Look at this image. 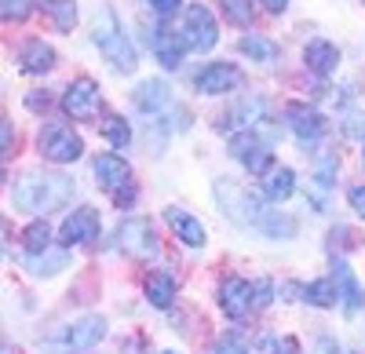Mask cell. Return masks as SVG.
Here are the masks:
<instances>
[{"mask_svg": "<svg viewBox=\"0 0 365 354\" xmlns=\"http://www.w3.org/2000/svg\"><path fill=\"white\" fill-rule=\"evenodd\" d=\"M182 41L190 51H212L220 44V22L205 4H187L182 11Z\"/></svg>", "mask_w": 365, "mask_h": 354, "instance_id": "30bf717a", "label": "cell"}, {"mask_svg": "<svg viewBox=\"0 0 365 354\" xmlns=\"http://www.w3.org/2000/svg\"><path fill=\"white\" fill-rule=\"evenodd\" d=\"M22 267L34 274V278H51L66 267V249H48V252H26L22 256Z\"/></svg>", "mask_w": 365, "mask_h": 354, "instance_id": "cb8c5ba5", "label": "cell"}, {"mask_svg": "<svg viewBox=\"0 0 365 354\" xmlns=\"http://www.w3.org/2000/svg\"><path fill=\"white\" fill-rule=\"evenodd\" d=\"M91 41L103 51V58L110 63L113 73H132L139 66V51H135V41L125 29V22L117 19L113 8H99L96 11V29H91Z\"/></svg>", "mask_w": 365, "mask_h": 354, "instance_id": "7a4b0ae2", "label": "cell"}, {"mask_svg": "<svg viewBox=\"0 0 365 354\" xmlns=\"http://www.w3.org/2000/svg\"><path fill=\"white\" fill-rule=\"evenodd\" d=\"M303 66H307L314 77H329V73H336L340 66V48L332 44V41H307V48H303Z\"/></svg>", "mask_w": 365, "mask_h": 354, "instance_id": "ffe728a7", "label": "cell"}, {"mask_svg": "<svg viewBox=\"0 0 365 354\" xmlns=\"http://www.w3.org/2000/svg\"><path fill=\"white\" fill-rule=\"evenodd\" d=\"M103 340H106V318L84 314L77 321H66V326L51 329L41 340V350L44 354H88V350H96Z\"/></svg>", "mask_w": 365, "mask_h": 354, "instance_id": "3957f363", "label": "cell"}, {"mask_svg": "<svg viewBox=\"0 0 365 354\" xmlns=\"http://www.w3.org/2000/svg\"><path fill=\"white\" fill-rule=\"evenodd\" d=\"M143 292H146V303H150V307L168 311V307H172V300H175V278H172V274H165V271H150V274H146Z\"/></svg>", "mask_w": 365, "mask_h": 354, "instance_id": "603a6c76", "label": "cell"}, {"mask_svg": "<svg viewBox=\"0 0 365 354\" xmlns=\"http://www.w3.org/2000/svg\"><path fill=\"white\" fill-rule=\"evenodd\" d=\"M237 84H241V70L234 63H208L194 77V92L197 95H227Z\"/></svg>", "mask_w": 365, "mask_h": 354, "instance_id": "2e32d148", "label": "cell"}, {"mask_svg": "<svg viewBox=\"0 0 365 354\" xmlns=\"http://www.w3.org/2000/svg\"><path fill=\"white\" fill-rule=\"evenodd\" d=\"M132 106H135L143 117H161V113L172 106V88H168L161 77H146V80L135 84Z\"/></svg>", "mask_w": 365, "mask_h": 354, "instance_id": "e0dca14e", "label": "cell"}, {"mask_svg": "<svg viewBox=\"0 0 365 354\" xmlns=\"http://www.w3.org/2000/svg\"><path fill=\"white\" fill-rule=\"evenodd\" d=\"M99 128H103V139L113 146V150H125V146L132 142V125L125 121V117H117V113H106Z\"/></svg>", "mask_w": 365, "mask_h": 354, "instance_id": "f1b7e54d", "label": "cell"}, {"mask_svg": "<svg viewBox=\"0 0 365 354\" xmlns=\"http://www.w3.org/2000/svg\"><path fill=\"white\" fill-rule=\"evenodd\" d=\"M37 4L41 0H0V15H4V22H26Z\"/></svg>", "mask_w": 365, "mask_h": 354, "instance_id": "1f68e13d", "label": "cell"}, {"mask_svg": "<svg viewBox=\"0 0 365 354\" xmlns=\"http://www.w3.org/2000/svg\"><path fill=\"white\" fill-rule=\"evenodd\" d=\"M212 194H216V204H220V212L230 219V223H237V227H259L263 223V216L270 212L267 204L256 197V194H249L245 187H237L234 179H216V187H212Z\"/></svg>", "mask_w": 365, "mask_h": 354, "instance_id": "5b68a950", "label": "cell"}, {"mask_svg": "<svg viewBox=\"0 0 365 354\" xmlns=\"http://www.w3.org/2000/svg\"><path fill=\"white\" fill-rule=\"evenodd\" d=\"M256 230L263 234V238H270V241H289V238H296V219L285 216L282 209H270Z\"/></svg>", "mask_w": 365, "mask_h": 354, "instance_id": "4316f807", "label": "cell"}, {"mask_svg": "<svg viewBox=\"0 0 365 354\" xmlns=\"http://www.w3.org/2000/svg\"><path fill=\"white\" fill-rule=\"evenodd\" d=\"M220 8H223V15H227L234 26H252V19H256L252 0H220Z\"/></svg>", "mask_w": 365, "mask_h": 354, "instance_id": "4dcf8cb0", "label": "cell"}, {"mask_svg": "<svg viewBox=\"0 0 365 354\" xmlns=\"http://www.w3.org/2000/svg\"><path fill=\"white\" fill-rule=\"evenodd\" d=\"M22 245H26V252H48L51 249V227L44 223V219H34L26 230H22Z\"/></svg>", "mask_w": 365, "mask_h": 354, "instance_id": "f546056e", "label": "cell"}, {"mask_svg": "<svg viewBox=\"0 0 365 354\" xmlns=\"http://www.w3.org/2000/svg\"><path fill=\"white\" fill-rule=\"evenodd\" d=\"M259 4H263L270 15H282V11L289 8V0H259Z\"/></svg>", "mask_w": 365, "mask_h": 354, "instance_id": "ab89813d", "label": "cell"}, {"mask_svg": "<svg viewBox=\"0 0 365 354\" xmlns=\"http://www.w3.org/2000/svg\"><path fill=\"white\" fill-rule=\"evenodd\" d=\"M299 300H307L311 307H336L340 303V292H336V278H318V281H307L299 292Z\"/></svg>", "mask_w": 365, "mask_h": 354, "instance_id": "484cf974", "label": "cell"}, {"mask_svg": "<svg viewBox=\"0 0 365 354\" xmlns=\"http://www.w3.org/2000/svg\"><path fill=\"white\" fill-rule=\"evenodd\" d=\"M37 150H41V157L51 161V165H73V161L84 154V139H81L70 125L51 121V125H44L41 135H37Z\"/></svg>", "mask_w": 365, "mask_h": 354, "instance_id": "8992f818", "label": "cell"}, {"mask_svg": "<svg viewBox=\"0 0 365 354\" xmlns=\"http://www.w3.org/2000/svg\"><path fill=\"white\" fill-rule=\"evenodd\" d=\"M58 106H63L66 117H73V121H91V117H99V106H103V92L99 84L91 77H77L66 84L63 99H58Z\"/></svg>", "mask_w": 365, "mask_h": 354, "instance_id": "7c38bea8", "label": "cell"}, {"mask_svg": "<svg viewBox=\"0 0 365 354\" xmlns=\"http://www.w3.org/2000/svg\"><path fill=\"white\" fill-rule=\"evenodd\" d=\"M96 238H99V209H91V204L73 209L58 227V245L63 249H81V245H91Z\"/></svg>", "mask_w": 365, "mask_h": 354, "instance_id": "5bb4252c", "label": "cell"}, {"mask_svg": "<svg viewBox=\"0 0 365 354\" xmlns=\"http://www.w3.org/2000/svg\"><path fill=\"white\" fill-rule=\"evenodd\" d=\"M282 350H285V340H278L274 333H259L249 343V354H282Z\"/></svg>", "mask_w": 365, "mask_h": 354, "instance_id": "836d02e7", "label": "cell"}, {"mask_svg": "<svg viewBox=\"0 0 365 354\" xmlns=\"http://www.w3.org/2000/svg\"><path fill=\"white\" fill-rule=\"evenodd\" d=\"M41 8L58 33H70L77 26V0H41Z\"/></svg>", "mask_w": 365, "mask_h": 354, "instance_id": "83f0119b", "label": "cell"}, {"mask_svg": "<svg viewBox=\"0 0 365 354\" xmlns=\"http://www.w3.org/2000/svg\"><path fill=\"white\" fill-rule=\"evenodd\" d=\"M0 132H4V157L11 154V121L4 117V125H0Z\"/></svg>", "mask_w": 365, "mask_h": 354, "instance_id": "60d3db41", "label": "cell"}, {"mask_svg": "<svg viewBox=\"0 0 365 354\" xmlns=\"http://www.w3.org/2000/svg\"><path fill=\"white\" fill-rule=\"evenodd\" d=\"M227 142H230V157L245 165L249 175L267 179L274 172V150H270L267 139H259V132H241V135H230Z\"/></svg>", "mask_w": 365, "mask_h": 354, "instance_id": "9c48e42d", "label": "cell"}, {"mask_svg": "<svg viewBox=\"0 0 365 354\" xmlns=\"http://www.w3.org/2000/svg\"><path fill=\"white\" fill-rule=\"evenodd\" d=\"M314 354H344V347L332 340V336H318L314 340Z\"/></svg>", "mask_w": 365, "mask_h": 354, "instance_id": "f35d334b", "label": "cell"}, {"mask_svg": "<svg viewBox=\"0 0 365 354\" xmlns=\"http://www.w3.org/2000/svg\"><path fill=\"white\" fill-rule=\"evenodd\" d=\"M182 55H187V41H182V33H172L168 26L154 29V58L161 63V70H179L182 66Z\"/></svg>", "mask_w": 365, "mask_h": 354, "instance_id": "44dd1931", "label": "cell"}, {"mask_svg": "<svg viewBox=\"0 0 365 354\" xmlns=\"http://www.w3.org/2000/svg\"><path fill=\"white\" fill-rule=\"evenodd\" d=\"M165 223L172 230V238H179V245H187V249H205V227L197 216H190L187 209H175V204H168L165 209Z\"/></svg>", "mask_w": 365, "mask_h": 354, "instance_id": "d6986e66", "label": "cell"}, {"mask_svg": "<svg viewBox=\"0 0 365 354\" xmlns=\"http://www.w3.org/2000/svg\"><path fill=\"white\" fill-rule=\"evenodd\" d=\"M332 278H336V292H340V307H344V314L354 318V314L365 307V288H361V281L354 278V271L347 267V259H344V256L332 259Z\"/></svg>", "mask_w": 365, "mask_h": 354, "instance_id": "ac0fdd59", "label": "cell"}, {"mask_svg": "<svg viewBox=\"0 0 365 354\" xmlns=\"http://www.w3.org/2000/svg\"><path fill=\"white\" fill-rule=\"evenodd\" d=\"M296 194V172L292 168H274L267 179H263V201H270V204H282V201H289Z\"/></svg>", "mask_w": 365, "mask_h": 354, "instance_id": "d4e9b609", "label": "cell"}, {"mask_svg": "<svg viewBox=\"0 0 365 354\" xmlns=\"http://www.w3.org/2000/svg\"><path fill=\"white\" fill-rule=\"evenodd\" d=\"M15 63H19V73H26V77H44L48 70H55L58 55H55V48L44 44L41 37H29V41L19 44Z\"/></svg>", "mask_w": 365, "mask_h": 354, "instance_id": "9a60e30c", "label": "cell"}, {"mask_svg": "<svg viewBox=\"0 0 365 354\" xmlns=\"http://www.w3.org/2000/svg\"><path fill=\"white\" fill-rule=\"evenodd\" d=\"M216 303L230 321H245L249 311H256V281H245L237 274L223 278L220 288H216Z\"/></svg>", "mask_w": 365, "mask_h": 354, "instance_id": "4fadbf2b", "label": "cell"}, {"mask_svg": "<svg viewBox=\"0 0 365 354\" xmlns=\"http://www.w3.org/2000/svg\"><path fill=\"white\" fill-rule=\"evenodd\" d=\"M113 245L125 252V256H132V259H154L158 249H161L158 230H154V223H150L146 216H132V219L120 223Z\"/></svg>", "mask_w": 365, "mask_h": 354, "instance_id": "52a82bcc", "label": "cell"}, {"mask_svg": "<svg viewBox=\"0 0 365 354\" xmlns=\"http://www.w3.org/2000/svg\"><path fill=\"white\" fill-rule=\"evenodd\" d=\"M267 121H270L267 99L249 95V99L234 103V106L220 117V121H216V132H223V135L230 139V135H241V132H259V128H267Z\"/></svg>", "mask_w": 365, "mask_h": 354, "instance_id": "ba28073f", "label": "cell"}, {"mask_svg": "<svg viewBox=\"0 0 365 354\" xmlns=\"http://www.w3.org/2000/svg\"><path fill=\"white\" fill-rule=\"evenodd\" d=\"M332 175H336V157H322L318 161V172H314V179H318V187H332Z\"/></svg>", "mask_w": 365, "mask_h": 354, "instance_id": "e575fe53", "label": "cell"}, {"mask_svg": "<svg viewBox=\"0 0 365 354\" xmlns=\"http://www.w3.org/2000/svg\"><path fill=\"white\" fill-rule=\"evenodd\" d=\"M270 303H274V281L259 278L256 281V307H270Z\"/></svg>", "mask_w": 365, "mask_h": 354, "instance_id": "d590c367", "label": "cell"}, {"mask_svg": "<svg viewBox=\"0 0 365 354\" xmlns=\"http://www.w3.org/2000/svg\"><path fill=\"white\" fill-rule=\"evenodd\" d=\"M91 168H96V183L99 190L110 194V201L117 204L120 212H128L139 190H135V179H132V165L120 157V154H99L96 161H91Z\"/></svg>", "mask_w": 365, "mask_h": 354, "instance_id": "277c9868", "label": "cell"}, {"mask_svg": "<svg viewBox=\"0 0 365 354\" xmlns=\"http://www.w3.org/2000/svg\"><path fill=\"white\" fill-rule=\"evenodd\" d=\"M208 354H249V343H245V336H241L237 329H230V333H223L216 343H212Z\"/></svg>", "mask_w": 365, "mask_h": 354, "instance_id": "d6a6232c", "label": "cell"}, {"mask_svg": "<svg viewBox=\"0 0 365 354\" xmlns=\"http://www.w3.org/2000/svg\"><path fill=\"white\" fill-rule=\"evenodd\" d=\"M237 51L249 58V63H259V66H270V63H278V44H274L270 37H263V33H241V41H237Z\"/></svg>", "mask_w": 365, "mask_h": 354, "instance_id": "7402d4cb", "label": "cell"}, {"mask_svg": "<svg viewBox=\"0 0 365 354\" xmlns=\"http://www.w3.org/2000/svg\"><path fill=\"white\" fill-rule=\"evenodd\" d=\"M161 354H175V350H161Z\"/></svg>", "mask_w": 365, "mask_h": 354, "instance_id": "b9f144b4", "label": "cell"}, {"mask_svg": "<svg viewBox=\"0 0 365 354\" xmlns=\"http://www.w3.org/2000/svg\"><path fill=\"white\" fill-rule=\"evenodd\" d=\"M146 4H150V11H154V15H161V19H172V15L179 11V4H182V0H146Z\"/></svg>", "mask_w": 365, "mask_h": 354, "instance_id": "8d00e7d4", "label": "cell"}, {"mask_svg": "<svg viewBox=\"0 0 365 354\" xmlns=\"http://www.w3.org/2000/svg\"><path fill=\"white\" fill-rule=\"evenodd\" d=\"M77 187L63 172H26L11 183V204L26 216H51L73 201Z\"/></svg>", "mask_w": 365, "mask_h": 354, "instance_id": "6da1fadb", "label": "cell"}, {"mask_svg": "<svg viewBox=\"0 0 365 354\" xmlns=\"http://www.w3.org/2000/svg\"><path fill=\"white\" fill-rule=\"evenodd\" d=\"M347 201H351V209L365 219V183H358V187H351L347 190Z\"/></svg>", "mask_w": 365, "mask_h": 354, "instance_id": "74e56055", "label": "cell"}, {"mask_svg": "<svg viewBox=\"0 0 365 354\" xmlns=\"http://www.w3.org/2000/svg\"><path fill=\"white\" fill-rule=\"evenodd\" d=\"M361 4H365V0H361Z\"/></svg>", "mask_w": 365, "mask_h": 354, "instance_id": "ee69618b", "label": "cell"}, {"mask_svg": "<svg viewBox=\"0 0 365 354\" xmlns=\"http://www.w3.org/2000/svg\"><path fill=\"white\" fill-rule=\"evenodd\" d=\"M285 128L292 132V139L303 146V150H314V146L325 139V132H329V121H325V113H318L314 106L292 103V106H285Z\"/></svg>", "mask_w": 365, "mask_h": 354, "instance_id": "8fae6325", "label": "cell"}, {"mask_svg": "<svg viewBox=\"0 0 365 354\" xmlns=\"http://www.w3.org/2000/svg\"><path fill=\"white\" fill-rule=\"evenodd\" d=\"M361 157H365V150H361Z\"/></svg>", "mask_w": 365, "mask_h": 354, "instance_id": "7bdbcfd3", "label": "cell"}]
</instances>
